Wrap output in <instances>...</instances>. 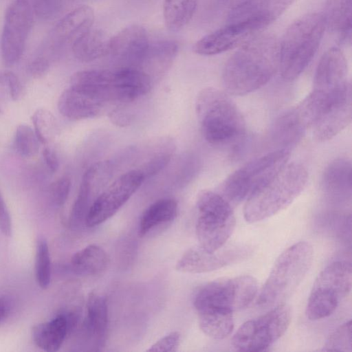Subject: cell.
<instances>
[{
  "label": "cell",
  "mask_w": 352,
  "mask_h": 352,
  "mask_svg": "<svg viewBox=\"0 0 352 352\" xmlns=\"http://www.w3.org/2000/svg\"><path fill=\"white\" fill-rule=\"evenodd\" d=\"M278 41L272 34H257L240 46L226 62L223 86L229 94L243 96L265 85L278 71Z\"/></svg>",
  "instance_id": "6da1fadb"
},
{
  "label": "cell",
  "mask_w": 352,
  "mask_h": 352,
  "mask_svg": "<svg viewBox=\"0 0 352 352\" xmlns=\"http://www.w3.org/2000/svg\"><path fill=\"white\" fill-rule=\"evenodd\" d=\"M307 181L308 173L303 165L287 163L246 199L244 219L248 223H255L277 214L300 195Z\"/></svg>",
  "instance_id": "7a4b0ae2"
},
{
  "label": "cell",
  "mask_w": 352,
  "mask_h": 352,
  "mask_svg": "<svg viewBox=\"0 0 352 352\" xmlns=\"http://www.w3.org/2000/svg\"><path fill=\"white\" fill-rule=\"evenodd\" d=\"M195 109L201 134L208 143L225 146L244 135V118L225 92L214 87L203 89L197 97Z\"/></svg>",
  "instance_id": "3957f363"
},
{
  "label": "cell",
  "mask_w": 352,
  "mask_h": 352,
  "mask_svg": "<svg viewBox=\"0 0 352 352\" xmlns=\"http://www.w3.org/2000/svg\"><path fill=\"white\" fill-rule=\"evenodd\" d=\"M321 12L307 14L292 23L278 41V71L285 80L297 78L311 62L325 31Z\"/></svg>",
  "instance_id": "277c9868"
},
{
  "label": "cell",
  "mask_w": 352,
  "mask_h": 352,
  "mask_svg": "<svg viewBox=\"0 0 352 352\" xmlns=\"http://www.w3.org/2000/svg\"><path fill=\"white\" fill-rule=\"evenodd\" d=\"M314 258L311 245L300 241L285 250L276 260L257 298L260 307L282 304L300 284Z\"/></svg>",
  "instance_id": "5b68a950"
},
{
  "label": "cell",
  "mask_w": 352,
  "mask_h": 352,
  "mask_svg": "<svg viewBox=\"0 0 352 352\" xmlns=\"http://www.w3.org/2000/svg\"><path fill=\"white\" fill-rule=\"evenodd\" d=\"M196 204L199 217L195 232L199 245L208 252L222 248L236 225L230 203L217 192L203 190L198 195Z\"/></svg>",
  "instance_id": "8992f818"
},
{
  "label": "cell",
  "mask_w": 352,
  "mask_h": 352,
  "mask_svg": "<svg viewBox=\"0 0 352 352\" xmlns=\"http://www.w3.org/2000/svg\"><path fill=\"white\" fill-rule=\"evenodd\" d=\"M352 267L346 261H335L316 278L306 307V316L318 320L331 316L351 292Z\"/></svg>",
  "instance_id": "52a82bcc"
},
{
  "label": "cell",
  "mask_w": 352,
  "mask_h": 352,
  "mask_svg": "<svg viewBox=\"0 0 352 352\" xmlns=\"http://www.w3.org/2000/svg\"><path fill=\"white\" fill-rule=\"evenodd\" d=\"M289 155V150L277 149L247 162L225 179L223 196L234 204L246 199L287 163Z\"/></svg>",
  "instance_id": "ba28073f"
},
{
  "label": "cell",
  "mask_w": 352,
  "mask_h": 352,
  "mask_svg": "<svg viewBox=\"0 0 352 352\" xmlns=\"http://www.w3.org/2000/svg\"><path fill=\"white\" fill-rule=\"evenodd\" d=\"M258 293V282L250 275L224 278L207 283L196 293L193 305L197 312L224 309L234 312L247 307Z\"/></svg>",
  "instance_id": "9c48e42d"
},
{
  "label": "cell",
  "mask_w": 352,
  "mask_h": 352,
  "mask_svg": "<svg viewBox=\"0 0 352 352\" xmlns=\"http://www.w3.org/2000/svg\"><path fill=\"white\" fill-rule=\"evenodd\" d=\"M292 320L289 307L280 304L263 315L247 320L234 334L232 347L237 351H262L277 341Z\"/></svg>",
  "instance_id": "30bf717a"
},
{
  "label": "cell",
  "mask_w": 352,
  "mask_h": 352,
  "mask_svg": "<svg viewBox=\"0 0 352 352\" xmlns=\"http://www.w3.org/2000/svg\"><path fill=\"white\" fill-rule=\"evenodd\" d=\"M34 16L28 0H14L8 8L1 38V57L6 66H12L21 59Z\"/></svg>",
  "instance_id": "8fae6325"
},
{
  "label": "cell",
  "mask_w": 352,
  "mask_h": 352,
  "mask_svg": "<svg viewBox=\"0 0 352 352\" xmlns=\"http://www.w3.org/2000/svg\"><path fill=\"white\" fill-rule=\"evenodd\" d=\"M144 179V174L139 169L127 171L117 178L89 207L85 217L87 226H98L113 216Z\"/></svg>",
  "instance_id": "7c38bea8"
},
{
  "label": "cell",
  "mask_w": 352,
  "mask_h": 352,
  "mask_svg": "<svg viewBox=\"0 0 352 352\" xmlns=\"http://www.w3.org/2000/svg\"><path fill=\"white\" fill-rule=\"evenodd\" d=\"M94 11L89 6H80L65 14L49 32L35 57L50 65L52 57L67 44H72L91 28Z\"/></svg>",
  "instance_id": "4fadbf2b"
},
{
  "label": "cell",
  "mask_w": 352,
  "mask_h": 352,
  "mask_svg": "<svg viewBox=\"0 0 352 352\" xmlns=\"http://www.w3.org/2000/svg\"><path fill=\"white\" fill-rule=\"evenodd\" d=\"M262 30L256 24L247 22H232L204 36L193 47L195 53L211 56L241 46Z\"/></svg>",
  "instance_id": "5bb4252c"
},
{
  "label": "cell",
  "mask_w": 352,
  "mask_h": 352,
  "mask_svg": "<svg viewBox=\"0 0 352 352\" xmlns=\"http://www.w3.org/2000/svg\"><path fill=\"white\" fill-rule=\"evenodd\" d=\"M346 57L340 49L331 47L322 56L314 77L312 91L331 95L351 87Z\"/></svg>",
  "instance_id": "9a60e30c"
},
{
  "label": "cell",
  "mask_w": 352,
  "mask_h": 352,
  "mask_svg": "<svg viewBox=\"0 0 352 352\" xmlns=\"http://www.w3.org/2000/svg\"><path fill=\"white\" fill-rule=\"evenodd\" d=\"M245 254L246 251L240 248L208 252L197 245L189 248L183 254L177 262L175 269L188 274L209 272L236 262Z\"/></svg>",
  "instance_id": "2e32d148"
},
{
  "label": "cell",
  "mask_w": 352,
  "mask_h": 352,
  "mask_svg": "<svg viewBox=\"0 0 352 352\" xmlns=\"http://www.w3.org/2000/svg\"><path fill=\"white\" fill-rule=\"evenodd\" d=\"M149 44L146 30L131 25L109 39L108 55L122 63L121 67L138 68Z\"/></svg>",
  "instance_id": "e0dca14e"
},
{
  "label": "cell",
  "mask_w": 352,
  "mask_h": 352,
  "mask_svg": "<svg viewBox=\"0 0 352 352\" xmlns=\"http://www.w3.org/2000/svg\"><path fill=\"white\" fill-rule=\"evenodd\" d=\"M296 0H244L232 8L228 23L247 21L261 30L276 21Z\"/></svg>",
  "instance_id": "ac0fdd59"
},
{
  "label": "cell",
  "mask_w": 352,
  "mask_h": 352,
  "mask_svg": "<svg viewBox=\"0 0 352 352\" xmlns=\"http://www.w3.org/2000/svg\"><path fill=\"white\" fill-rule=\"evenodd\" d=\"M311 128L310 121L300 104L280 115L271 129V136L278 149L294 146Z\"/></svg>",
  "instance_id": "d6986e66"
},
{
  "label": "cell",
  "mask_w": 352,
  "mask_h": 352,
  "mask_svg": "<svg viewBox=\"0 0 352 352\" xmlns=\"http://www.w3.org/2000/svg\"><path fill=\"white\" fill-rule=\"evenodd\" d=\"M352 99L349 98L323 110L316 119L311 129L319 142L332 139L351 122Z\"/></svg>",
  "instance_id": "ffe728a7"
},
{
  "label": "cell",
  "mask_w": 352,
  "mask_h": 352,
  "mask_svg": "<svg viewBox=\"0 0 352 352\" xmlns=\"http://www.w3.org/2000/svg\"><path fill=\"white\" fill-rule=\"evenodd\" d=\"M107 103L98 97L69 87L60 96L58 109L65 118L78 120L97 116Z\"/></svg>",
  "instance_id": "44dd1931"
},
{
  "label": "cell",
  "mask_w": 352,
  "mask_h": 352,
  "mask_svg": "<svg viewBox=\"0 0 352 352\" xmlns=\"http://www.w3.org/2000/svg\"><path fill=\"white\" fill-rule=\"evenodd\" d=\"M151 87V76L140 69L120 67L114 70L115 101H133L146 94Z\"/></svg>",
  "instance_id": "7402d4cb"
},
{
  "label": "cell",
  "mask_w": 352,
  "mask_h": 352,
  "mask_svg": "<svg viewBox=\"0 0 352 352\" xmlns=\"http://www.w3.org/2000/svg\"><path fill=\"white\" fill-rule=\"evenodd\" d=\"M70 87L88 93L106 102L114 101V70L90 69L74 73Z\"/></svg>",
  "instance_id": "603a6c76"
},
{
  "label": "cell",
  "mask_w": 352,
  "mask_h": 352,
  "mask_svg": "<svg viewBox=\"0 0 352 352\" xmlns=\"http://www.w3.org/2000/svg\"><path fill=\"white\" fill-rule=\"evenodd\" d=\"M323 190L336 198H344L351 193V162L346 157L331 162L322 177Z\"/></svg>",
  "instance_id": "cb8c5ba5"
},
{
  "label": "cell",
  "mask_w": 352,
  "mask_h": 352,
  "mask_svg": "<svg viewBox=\"0 0 352 352\" xmlns=\"http://www.w3.org/2000/svg\"><path fill=\"white\" fill-rule=\"evenodd\" d=\"M351 12L352 0H327L322 13L325 28L345 44L351 39Z\"/></svg>",
  "instance_id": "d4e9b609"
},
{
  "label": "cell",
  "mask_w": 352,
  "mask_h": 352,
  "mask_svg": "<svg viewBox=\"0 0 352 352\" xmlns=\"http://www.w3.org/2000/svg\"><path fill=\"white\" fill-rule=\"evenodd\" d=\"M69 329V320L65 315L39 323L32 328V336L34 344L47 352H55L63 344Z\"/></svg>",
  "instance_id": "484cf974"
},
{
  "label": "cell",
  "mask_w": 352,
  "mask_h": 352,
  "mask_svg": "<svg viewBox=\"0 0 352 352\" xmlns=\"http://www.w3.org/2000/svg\"><path fill=\"white\" fill-rule=\"evenodd\" d=\"M109 262L110 258L107 252L100 246L91 244L72 256L71 266L76 274L95 276L103 273Z\"/></svg>",
  "instance_id": "4316f807"
},
{
  "label": "cell",
  "mask_w": 352,
  "mask_h": 352,
  "mask_svg": "<svg viewBox=\"0 0 352 352\" xmlns=\"http://www.w3.org/2000/svg\"><path fill=\"white\" fill-rule=\"evenodd\" d=\"M109 39L100 30L89 29L72 44V50L76 59L91 62L108 55Z\"/></svg>",
  "instance_id": "83f0119b"
},
{
  "label": "cell",
  "mask_w": 352,
  "mask_h": 352,
  "mask_svg": "<svg viewBox=\"0 0 352 352\" xmlns=\"http://www.w3.org/2000/svg\"><path fill=\"white\" fill-rule=\"evenodd\" d=\"M178 51L173 41H160L150 43L138 69L148 74V72H163L173 63Z\"/></svg>",
  "instance_id": "f1b7e54d"
},
{
  "label": "cell",
  "mask_w": 352,
  "mask_h": 352,
  "mask_svg": "<svg viewBox=\"0 0 352 352\" xmlns=\"http://www.w3.org/2000/svg\"><path fill=\"white\" fill-rule=\"evenodd\" d=\"M177 212V203L173 199H162L154 202L140 219L139 236L142 237L155 227L173 221Z\"/></svg>",
  "instance_id": "f546056e"
},
{
  "label": "cell",
  "mask_w": 352,
  "mask_h": 352,
  "mask_svg": "<svg viewBox=\"0 0 352 352\" xmlns=\"http://www.w3.org/2000/svg\"><path fill=\"white\" fill-rule=\"evenodd\" d=\"M197 313L199 327L207 336L222 340L233 331V312L224 309H210Z\"/></svg>",
  "instance_id": "4dcf8cb0"
},
{
  "label": "cell",
  "mask_w": 352,
  "mask_h": 352,
  "mask_svg": "<svg viewBox=\"0 0 352 352\" xmlns=\"http://www.w3.org/2000/svg\"><path fill=\"white\" fill-rule=\"evenodd\" d=\"M108 323V310L105 298L92 292L87 302L85 327L88 333L98 342L104 340Z\"/></svg>",
  "instance_id": "1f68e13d"
},
{
  "label": "cell",
  "mask_w": 352,
  "mask_h": 352,
  "mask_svg": "<svg viewBox=\"0 0 352 352\" xmlns=\"http://www.w3.org/2000/svg\"><path fill=\"white\" fill-rule=\"evenodd\" d=\"M199 0H164L163 15L166 28L173 32L183 28L192 19Z\"/></svg>",
  "instance_id": "d6a6232c"
},
{
  "label": "cell",
  "mask_w": 352,
  "mask_h": 352,
  "mask_svg": "<svg viewBox=\"0 0 352 352\" xmlns=\"http://www.w3.org/2000/svg\"><path fill=\"white\" fill-rule=\"evenodd\" d=\"M34 15L41 20H54L71 11L80 0H28Z\"/></svg>",
  "instance_id": "836d02e7"
},
{
  "label": "cell",
  "mask_w": 352,
  "mask_h": 352,
  "mask_svg": "<svg viewBox=\"0 0 352 352\" xmlns=\"http://www.w3.org/2000/svg\"><path fill=\"white\" fill-rule=\"evenodd\" d=\"M52 265L48 244L45 238L36 242L35 256V277L38 285L47 289L51 281Z\"/></svg>",
  "instance_id": "e575fe53"
},
{
  "label": "cell",
  "mask_w": 352,
  "mask_h": 352,
  "mask_svg": "<svg viewBox=\"0 0 352 352\" xmlns=\"http://www.w3.org/2000/svg\"><path fill=\"white\" fill-rule=\"evenodd\" d=\"M40 143L34 129L26 124H21L17 127L14 138V148L20 156L32 157L36 155Z\"/></svg>",
  "instance_id": "d590c367"
},
{
  "label": "cell",
  "mask_w": 352,
  "mask_h": 352,
  "mask_svg": "<svg viewBox=\"0 0 352 352\" xmlns=\"http://www.w3.org/2000/svg\"><path fill=\"white\" fill-rule=\"evenodd\" d=\"M34 130L42 144H47L52 140L56 130L53 115L47 109L36 110L32 117Z\"/></svg>",
  "instance_id": "8d00e7d4"
},
{
  "label": "cell",
  "mask_w": 352,
  "mask_h": 352,
  "mask_svg": "<svg viewBox=\"0 0 352 352\" xmlns=\"http://www.w3.org/2000/svg\"><path fill=\"white\" fill-rule=\"evenodd\" d=\"M322 350L326 351H352L351 320L341 324L329 336Z\"/></svg>",
  "instance_id": "74e56055"
},
{
  "label": "cell",
  "mask_w": 352,
  "mask_h": 352,
  "mask_svg": "<svg viewBox=\"0 0 352 352\" xmlns=\"http://www.w3.org/2000/svg\"><path fill=\"white\" fill-rule=\"evenodd\" d=\"M151 156L150 159L139 170L144 174L145 178L157 173L170 161L173 149V145L168 144L158 148Z\"/></svg>",
  "instance_id": "f35d334b"
},
{
  "label": "cell",
  "mask_w": 352,
  "mask_h": 352,
  "mask_svg": "<svg viewBox=\"0 0 352 352\" xmlns=\"http://www.w3.org/2000/svg\"><path fill=\"white\" fill-rule=\"evenodd\" d=\"M71 188V180L67 176H63L50 186V197L52 202L56 206H62L66 202Z\"/></svg>",
  "instance_id": "ab89813d"
},
{
  "label": "cell",
  "mask_w": 352,
  "mask_h": 352,
  "mask_svg": "<svg viewBox=\"0 0 352 352\" xmlns=\"http://www.w3.org/2000/svg\"><path fill=\"white\" fill-rule=\"evenodd\" d=\"M180 342V334L171 332L158 340L150 346L147 351H177Z\"/></svg>",
  "instance_id": "60d3db41"
},
{
  "label": "cell",
  "mask_w": 352,
  "mask_h": 352,
  "mask_svg": "<svg viewBox=\"0 0 352 352\" xmlns=\"http://www.w3.org/2000/svg\"><path fill=\"white\" fill-rule=\"evenodd\" d=\"M5 85L8 87L10 97L12 100H18L23 96V85L16 74L11 71L6 70V80Z\"/></svg>",
  "instance_id": "b9f144b4"
},
{
  "label": "cell",
  "mask_w": 352,
  "mask_h": 352,
  "mask_svg": "<svg viewBox=\"0 0 352 352\" xmlns=\"http://www.w3.org/2000/svg\"><path fill=\"white\" fill-rule=\"evenodd\" d=\"M0 230L4 236L12 234V221L6 202L0 192Z\"/></svg>",
  "instance_id": "7bdbcfd3"
},
{
  "label": "cell",
  "mask_w": 352,
  "mask_h": 352,
  "mask_svg": "<svg viewBox=\"0 0 352 352\" xmlns=\"http://www.w3.org/2000/svg\"><path fill=\"white\" fill-rule=\"evenodd\" d=\"M44 162L51 173H55L59 166V161L56 152L50 147H45L43 151Z\"/></svg>",
  "instance_id": "ee69618b"
},
{
  "label": "cell",
  "mask_w": 352,
  "mask_h": 352,
  "mask_svg": "<svg viewBox=\"0 0 352 352\" xmlns=\"http://www.w3.org/2000/svg\"><path fill=\"white\" fill-rule=\"evenodd\" d=\"M8 310V302L3 297L0 296V324L6 318Z\"/></svg>",
  "instance_id": "f6af8a7d"
},
{
  "label": "cell",
  "mask_w": 352,
  "mask_h": 352,
  "mask_svg": "<svg viewBox=\"0 0 352 352\" xmlns=\"http://www.w3.org/2000/svg\"><path fill=\"white\" fill-rule=\"evenodd\" d=\"M6 80V70L0 69V85H5Z\"/></svg>",
  "instance_id": "bcb514c9"
},
{
  "label": "cell",
  "mask_w": 352,
  "mask_h": 352,
  "mask_svg": "<svg viewBox=\"0 0 352 352\" xmlns=\"http://www.w3.org/2000/svg\"><path fill=\"white\" fill-rule=\"evenodd\" d=\"M233 2L236 4V5H238L239 3H241L242 1H243L244 0H232Z\"/></svg>",
  "instance_id": "7dc6e473"
},
{
  "label": "cell",
  "mask_w": 352,
  "mask_h": 352,
  "mask_svg": "<svg viewBox=\"0 0 352 352\" xmlns=\"http://www.w3.org/2000/svg\"><path fill=\"white\" fill-rule=\"evenodd\" d=\"M0 112H1V109H0Z\"/></svg>",
  "instance_id": "c3c4849f"
}]
</instances>
